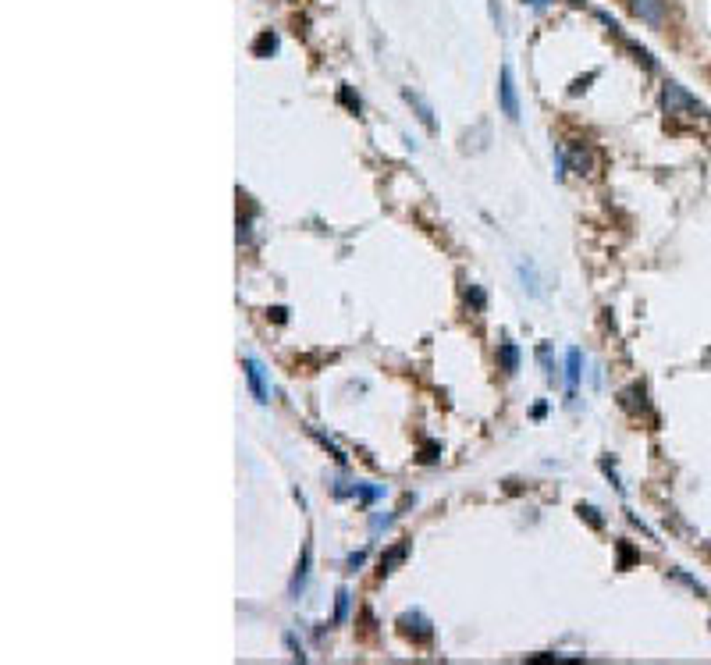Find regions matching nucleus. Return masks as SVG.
I'll return each mask as SVG.
<instances>
[{
	"instance_id": "f257e3e1",
	"label": "nucleus",
	"mask_w": 711,
	"mask_h": 665,
	"mask_svg": "<svg viewBox=\"0 0 711 665\" xmlns=\"http://www.w3.org/2000/svg\"><path fill=\"white\" fill-rule=\"evenodd\" d=\"M661 107H665V114H672V118H708V107L697 100V96H690L679 82H665V89H661Z\"/></svg>"
},
{
	"instance_id": "f03ea898",
	"label": "nucleus",
	"mask_w": 711,
	"mask_h": 665,
	"mask_svg": "<svg viewBox=\"0 0 711 665\" xmlns=\"http://www.w3.org/2000/svg\"><path fill=\"white\" fill-rule=\"evenodd\" d=\"M498 103H501V114L509 121H519V96H516V78H512V68L505 65L501 68V82H498Z\"/></svg>"
},
{
	"instance_id": "7ed1b4c3",
	"label": "nucleus",
	"mask_w": 711,
	"mask_h": 665,
	"mask_svg": "<svg viewBox=\"0 0 711 665\" xmlns=\"http://www.w3.org/2000/svg\"><path fill=\"white\" fill-rule=\"evenodd\" d=\"M245 381H249V388H253V399L260 406H267L270 402V384H267V370H263V363L256 356H245Z\"/></svg>"
},
{
	"instance_id": "20e7f679",
	"label": "nucleus",
	"mask_w": 711,
	"mask_h": 665,
	"mask_svg": "<svg viewBox=\"0 0 711 665\" xmlns=\"http://www.w3.org/2000/svg\"><path fill=\"white\" fill-rule=\"evenodd\" d=\"M633 14L640 22H647L651 29H661L665 25V0H630Z\"/></svg>"
},
{
	"instance_id": "39448f33",
	"label": "nucleus",
	"mask_w": 711,
	"mask_h": 665,
	"mask_svg": "<svg viewBox=\"0 0 711 665\" xmlns=\"http://www.w3.org/2000/svg\"><path fill=\"white\" fill-rule=\"evenodd\" d=\"M399 630H402L406 637H413V640H430V637H434L430 619H424L420 612H406V615H399Z\"/></svg>"
},
{
	"instance_id": "423d86ee",
	"label": "nucleus",
	"mask_w": 711,
	"mask_h": 665,
	"mask_svg": "<svg viewBox=\"0 0 711 665\" xmlns=\"http://www.w3.org/2000/svg\"><path fill=\"white\" fill-rule=\"evenodd\" d=\"M562 153H566L569 171H580V175H591V171H594V157H591V150L583 146V142H569V146H562Z\"/></svg>"
},
{
	"instance_id": "0eeeda50",
	"label": "nucleus",
	"mask_w": 711,
	"mask_h": 665,
	"mask_svg": "<svg viewBox=\"0 0 711 665\" xmlns=\"http://www.w3.org/2000/svg\"><path fill=\"white\" fill-rule=\"evenodd\" d=\"M580 378H583V352H580V349H569V352H566V388H569V399H576Z\"/></svg>"
},
{
	"instance_id": "6e6552de",
	"label": "nucleus",
	"mask_w": 711,
	"mask_h": 665,
	"mask_svg": "<svg viewBox=\"0 0 711 665\" xmlns=\"http://www.w3.org/2000/svg\"><path fill=\"white\" fill-rule=\"evenodd\" d=\"M402 96H406V100L413 103V107H416V118L424 121V129H427V132H437V121H434V111H430V103H427L420 93H413L409 86L402 89Z\"/></svg>"
},
{
	"instance_id": "1a4fd4ad",
	"label": "nucleus",
	"mask_w": 711,
	"mask_h": 665,
	"mask_svg": "<svg viewBox=\"0 0 711 665\" xmlns=\"http://www.w3.org/2000/svg\"><path fill=\"white\" fill-rule=\"evenodd\" d=\"M406 555H409V541H399V545H391L384 555H381V576H388V573H395L402 563H406Z\"/></svg>"
},
{
	"instance_id": "9d476101",
	"label": "nucleus",
	"mask_w": 711,
	"mask_h": 665,
	"mask_svg": "<svg viewBox=\"0 0 711 665\" xmlns=\"http://www.w3.org/2000/svg\"><path fill=\"white\" fill-rule=\"evenodd\" d=\"M498 367H501V373H512L519 370V345L516 342H501L498 345Z\"/></svg>"
},
{
	"instance_id": "9b49d317",
	"label": "nucleus",
	"mask_w": 711,
	"mask_h": 665,
	"mask_svg": "<svg viewBox=\"0 0 711 665\" xmlns=\"http://www.w3.org/2000/svg\"><path fill=\"white\" fill-rule=\"evenodd\" d=\"M516 271H519L523 288H527L530 296H540V285H537V271H534V263H530V260H519V263H516Z\"/></svg>"
},
{
	"instance_id": "f8f14e48",
	"label": "nucleus",
	"mask_w": 711,
	"mask_h": 665,
	"mask_svg": "<svg viewBox=\"0 0 711 665\" xmlns=\"http://www.w3.org/2000/svg\"><path fill=\"white\" fill-rule=\"evenodd\" d=\"M309 545L303 548V563H299V573H296V580H292V598H299L303 594V587H306V576H309Z\"/></svg>"
},
{
	"instance_id": "ddd939ff",
	"label": "nucleus",
	"mask_w": 711,
	"mask_h": 665,
	"mask_svg": "<svg viewBox=\"0 0 711 665\" xmlns=\"http://www.w3.org/2000/svg\"><path fill=\"white\" fill-rule=\"evenodd\" d=\"M466 303H470L473 314H484V309H488V296H484V288H480V285H470V288H466Z\"/></svg>"
},
{
	"instance_id": "4468645a",
	"label": "nucleus",
	"mask_w": 711,
	"mask_h": 665,
	"mask_svg": "<svg viewBox=\"0 0 711 665\" xmlns=\"http://www.w3.org/2000/svg\"><path fill=\"white\" fill-rule=\"evenodd\" d=\"M274 50H278V36H274V32H263L256 43H253V54H256V57H270Z\"/></svg>"
},
{
	"instance_id": "2eb2a0df",
	"label": "nucleus",
	"mask_w": 711,
	"mask_h": 665,
	"mask_svg": "<svg viewBox=\"0 0 711 665\" xmlns=\"http://www.w3.org/2000/svg\"><path fill=\"white\" fill-rule=\"evenodd\" d=\"M537 360H540V367H545V378H548V384H551V381H555V363H551V345H548V342L537 345Z\"/></svg>"
},
{
	"instance_id": "dca6fc26",
	"label": "nucleus",
	"mask_w": 711,
	"mask_h": 665,
	"mask_svg": "<svg viewBox=\"0 0 711 665\" xmlns=\"http://www.w3.org/2000/svg\"><path fill=\"white\" fill-rule=\"evenodd\" d=\"M349 494H352V498H360V502H378V498L384 494V488H367V484H356Z\"/></svg>"
},
{
	"instance_id": "f3484780",
	"label": "nucleus",
	"mask_w": 711,
	"mask_h": 665,
	"mask_svg": "<svg viewBox=\"0 0 711 665\" xmlns=\"http://www.w3.org/2000/svg\"><path fill=\"white\" fill-rule=\"evenodd\" d=\"M345 615H349V591L342 587L338 601H334V622H345Z\"/></svg>"
},
{
	"instance_id": "a211bd4d",
	"label": "nucleus",
	"mask_w": 711,
	"mask_h": 665,
	"mask_svg": "<svg viewBox=\"0 0 711 665\" xmlns=\"http://www.w3.org/2000/svg\"><path fill=\"white\" fill-rule=\"evenodd\" d=\"M338 96H342V103H345V107L360 111V96H352V89H349V86H342V93H338Z\"/></svg>"
},
{
	"instance_id": "6ab92c4d",
	"label": "nucleus",
	"mask_w": 711,
	"mask_h": 665,
	"mask_svg": "<svg viewBox=\"0 0 711 665\" xmlns=\"http://www.w3.org/2000/svg\"><path fill=\"white\" fill-rule=\"evenodd\" d=\"M594 78H598V72H591L587 78H576V82H573V89H569V93H573V96H580L583 89H587V82H594Z\"/></svg>"
},
{
	"instance_id": "aec40b11",
	"label": "nucleus",
	"mask_w": 711,
	"mask_h": 665,
	"mask_svg": "<svg viewBox=\"0 0 711 665\" xmlns=\"http://www.w3.org/2000/svg\"><path fill=\"white\" fill-rule=\"evenodd\" d=\"M580 516H587V519H591V527H601V516H598V509H594V505H580Z\"/></svg>"
},
{
	"instance_id": "412c9836",
	"label": "nucleus",
	"mask_w": 711,
	"mask_h": 665,
	"mask_svg": "<svg viewBox=\"0 0 711 665\" xmlns=\"http://www.w3.org/2000/svg\"><path fill=\"white\" fill-rule=\"evenodd\" d=\"M363 563H367V552H356V555L349 558V566H352V569H356V566H363Z\"/></svg>"
},
{
	"instance_id": "4be33fe9",
	"label": "nucleus",
	"mask_w": 711,
	"mask_h": 665,
	"mask_svg": "<svg viewBox=\"0 0 711 665\" xmlns=\"http://www.w3.org/2000/svg\"><path fill=\"white\" fill-rule=\"evenodd\" d=\"M530 4H534L537 11H545V8H548V0H530Z\"/></svg>"
}]
</instances>
